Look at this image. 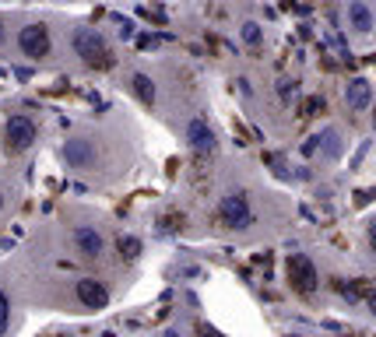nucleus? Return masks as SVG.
Here are the masks:
<instances>
[{
	"instance_id": "nucleus-9",
	"label": "nucleus",
	"mask_w": 376,
	"mask_h": 337,
	"mask_svg": "<svg viewBox=\"0 0 376 337\" xmlns=\"http://www.w3.org/2000/svg\"><path fill=\"white\" fill-rule=\"evenodd\" d=\"M187 141H190V148L194 151H200V155H211L214 151V130L207 127V120H200V116H194L190 123H187Z\"/></svg>"
},
{
	"instance_id": "nucleus-1",
	"label": "nucleus",
	"mask_w": 376,
	"mask_h": 337,
	"mask_svg": "<svg viewBox=\"0 0 376 337\" xmlns=\"http://www.w3.org/2000/svg\"><path fill=\"white\" fill-rule=\"evenodd\" d=\"M74 53L81 56V64H88V67H110L113 64L110 42H105V35L95 32V28H78L74 32Z\"/></svg>"
},
{
	"instance_id": "nucleus-14",
	"label": "nucleus",
	"mask_w": 376,
	"mask_h": 337,
	"mask_svg": "<svg viewBox=\"0 0 376 337\" xmlns=\"http://www.w3.org/2000/svg\"><path fill=\"white\" fill-rule=\"evenodd\" d=\"M260 39H264L260 25H257V21H246V25H243V42H246V46H260Z\"/></svg>"
},
{
	"instance_id": "nucleus-13",
	"label": "nucleus",
	"mask_w": 376,
	"mask_h": 337,
	"mask_svg": "<svg viewBox=\"0 0 376 337\" xmlns=\"http://www.w3.org/2000/svg\"><path fill=\"white\" fill-rule=\"evenodd\" d=\"M120 257H123V260H137V257H141V239L120 236Z\"/></svg>"
},
{
	"instance_id": "nucleus-16",
	"label": "nucleus",
	"mask_w": 376,
	"mask_h": 337,
	"mask_svg": "<svg viewBox=\"0 0 376 337\" xmlns=\"http://www.w3.org/2000/svg\"><path fill=\"white\" fill-rule=\"evenodd\" d=\"M0 211H4V190H0Z\"/></svg>"
},
{
	"instance_id": "nucleus-5",
	"label": "nucleus",
	"mask_w": 376,
	"mask_h": 337,
	"mask_svg": "<svg viewBox=\"0 0 376 337\" xmlns=\"http://www.w3.org/2000/svg\"><path fill=\"white\" fill-rule=\"evenodd\" d=\"M289 281H292V288L302 292V295H309L316 288L320 277H316V267H313V260L306 253H292L289 257Z\"/></svg>"
},
{
	"instance_id": "nucleus-15",
	"label": "nucleus",
	"mask_w": 376,
	"mask_h": 337,
	"mask_svg": "<svg viewBox=\"0 0 376 337\" xmlns=\"http://www.w3.org/2000/svg\"><path fill=\"white\" fill-rule=\"evenodd\" d=\"M8 327H11V302L0 292V334H8Z\"/></svg>"
},
{
	"instance_id": "nucleus-10",
	"label": "nucleus",
	"mask_w": 376,
	"mask_h": 337,
	"mask_svg": "<svg viewBox=\"0 0 376 337\" xmlns=\"http://www.w3.org/2000/svg\"><path fill=\"white\" fill-rule=\"evenodd\" d=\"M369 102H373V85H369L366 78H352V81L345 85V105H348L352 112H366Z\"/></svg>"
},
{
	"instance_id": "nucleus-4",
	"label": "nucleus",
	"mask_w": 376,
	"mask_h": 337,
	"mask_svg": "<svg viewBox=\"0 0 376 337\" xmlns=\"http://www.w3.org/2000/svg\"><path fill=\"white\" fill-rule=\"evenodd\" d=\"M18 49L28 56V60H42V56H49V49H53L49 28L46 25H25V28H18Z\"/></svg>"
},
{
	"instance_id": "nucleus-11",
	"label": "nucleus",
	"mask_w": 376,
	"mask_h": 337,
	"mask_svg": "<svg viewBox=\"0 0 376 337\" xmlns=\"http://www.w3.org/2000/svg\"><path fill=\"white\" fill-rule=\"evenodd\" d=\"M348 18H352V28L355 32H373V11L362 4V0L348 4Z\"/></svg>"
},
{
	"instance_id": "nucleus-2",
	"label": "nucleus",
	"mask_w": 376,
	"mask_h": 337,
	"mask_svg": "<svg viewBox=\"0 0 376 337\" xmlns=\"http://www.w3.org/2000/svg\"><path fill=\"white\" fill-rule=\"evenodd\" d=\"M219 225L222 229H236V232L253 225V207H250V197L243 190H232L219 200Z\"/></svg>"
},
{
	"instance_id": "nucleus-3",
	"label": "nucleus",
	"mask_w": 376,
	"mask_h": 337,
	"mask_svg": "<svg viewBox=\"0 0 376 337\" xmlns=\"http://www.w3.org/2000/svg\"><path fill=\"white\" fill-rule=\"evenodd\" d=\"M35 141H39V127H35L32 116H22V112H18V116H8V123H4V144H8L11 155L28 151Z\"/></svg>"
},
{
	"instance_id": "nucleus-7",
	"label": "nucleus",
	"mask_w": 376,
	"mask_h": 337,
	"mask_svg": "<svg viewBox=\"0 0 376 337\" xmlns=\"http://www.w3.org/2000/svg\"><path fill=\"white\" fill-rule=\"evenodd\" d=\"M74 246H78V253L81 257H102V250H105V239H102V232L95 229V225H78L74 229Z\"/></svg>"
},
{
	"instance_id": "nucleus-8",
	"label": "nucleus",
	"mask_w": 376,
	"mask_h": 337,
	"mask_svg": "<svg viewBox=\"0 0 376 337\" xmlns=\"http://www.w3.org/2000/svg\"><path fill=\"white\" fill-rule=\"evenodd\" d=\"M64 162H67L71 168H88V165H95V144L85 141V137H71V141L64 144Z\"/></svg>"
},
{
	"instance_id": "nucleus-12",
	"label": "nucleus",
	"mask_w": 376,
	"mask_h": 337,
	"mask_svg": "<svg viewBox=\"0 0 376 337\" xmlns=\"http://www.w3.org/2000/svg\"><path fill=\"white\" fill-rule=\"evenodd\" d=\"M130 85H134V95H137L141 102H148V105L155 102V81H151L148 74H134Z\"/></svg>"
},
{
	"instance_id": "nucleus-17",
	"label": "nucleus",
	"mask_w": 376,
	"mask_h": 337,
	"mask_svg": "<svg viewBox=\"0 0 376 337\" xmlns=\"http://www.w3.org/2000/svg\"><path fill=\"white\" fill-rule=\"evenodd\" d=\"M0 42H4V25H0Z\"/></svg>"
},
{
	"instance_id": "nucleus-6",
	"label": "nucleus",
	"mask_w": 376,
	"mask_h": 337,
	"mask_svg": "<svg viewBox=\"0 0 376 337\" xmlns=\"http://www.w3.org/2000/svg\"><path fill=\"white\" fill-rule=\"evenodd\" d=\"M74 295L88 309H105V306H110V288H105L102 281H95V277H78L74 281Z\"/></svg>"
}]
</instances>
